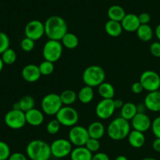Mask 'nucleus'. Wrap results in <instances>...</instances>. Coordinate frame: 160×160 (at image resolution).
<instances>
[{"instance_id":"obj_1","label":"nucleus","mask_w":160,"mask_h":160,"mask_svg":"<svg viewBox=\"0 0 160 160\" xmlns=\"http://www.w3.org/2000/svg\"><path fill=\"white\" fill-rule=\"evenodd\" d=\"M45 34L48 40L61 41L68 31L66 20L59 16H52L45 22Z\"/></svg>"},{"instance_id":"obj_2","label":"nucleus","mask_w":160,"mask_h":160,"mask_svg":"<svg viewBox=\"0 0 160 160\" xmlns=\"http://www.w3.org/2000/svg\"><path fill=\"white\" fill-rule=\"evenodd\" d=\"M26 153L31 160H48L52 156L50 145L39 139L31 141L28 144Z\"/></svg>"},{"instance_id":"obj_3","label":"nucleus","mask_w":160,"mask_h":160,"mask_svg":"<svg viewBox=\"0 0 160 160\" xmlns=\"http://www.w3.org/2000/svg\"><path fill=\"white\" fill-rule=\"evenodd\" d=\"M109 138L113 141H121L128 137L131 132V124L129 121L121 117L114 119L108 125L106 130Z\"/></svg>"},{"instance_id":"obj_4","label":"nucleus","mask_w":160,"mask_h":160,"mask_svg":"<svg viewBox=\"0 0 160 160\" xmlns=\"http://www.w3.org/2000/svg\"><path fill=\"white\" fill-rule=\"evenodd\" d=\"M82 79L85 85L92 88L98 87L100 84L105 82L106 71L99 66H90L83 72Z\"/></svg>"},{"instance_id":"obj_5","label":"nucleus","mask_w":160,"mask_h":160,"mask_svg":"<svg viewBox=\"0 0 160 160\" xmlns=\"http://www.w3.org/2000/svg\"><path fill=\"white\" fill-rule=\"evenodd\" d=\"M41 106L44 113L48 116H56L62 107V103L59 95L49 93L43 97Z\"/></svg>"},{"instance_id":"obj_6","label":"nucleus","mask_w":160,"mask_h":160,"mask_svg":"<svg viewBox=\"0 0 160 160\" xmlns=\"http://www.w3.org/2000/svg\"><path fill=\"white\" fill-rule=\"evenodd\" d=\"M62 52L63 46L60 41H47L42 48V54L45 60L49 61L53 63L59 60L62 55Z\"/></svg>"},{"instance_id":"obj_7","label":"nucleus","mask_w":160,"mask_h":160,"mask_svg":"<svg viewBox=\"0 0 160 160\" xmlns=\"http://www.w3.org/2000/svg\"><path fill=\"white\" fill-rule=\"evenodd\" d=\"M56 117L62 126L68 128L76 126L79 120V114L78 111L71 106H62L56 115Z\"/></svg>"},{"instance_id":"obj_8","label":"nucleus","mask_w":160,"mask_h":160,"mask_svg":"<svg viewBox=\"0 0 160 160\" xmlns=\"http://www.w3.org/2000/svg\"><path fill=\"white\" fill-rule=\"evenodd\" d=\"M71 142L65 138H59L53 141L50 145L52 156L58 159L70 156L73 148Z\"/></svg>"},{"instance_id":"obj_9","label":"nucleus","mask_w":160,"mask_h":160,"mask_svg":"<svg viewBox=\"0 0 160 160\" xmlns=\"http://www.w3.org/2000/svg\"><path fill=\"white\" fill-rule=\"evenodd\" d=\"M4 121L6 126L13 130L23 128L27 123L25 112L22 110L11 109L5 115Z\"/></svg>"},{"instance_id":"obj_10","label":"nucleus","mask_w":160,"mask_h":160,"mask_svg":"<svg viewBox=\"0 0 160 160\" xmlns=\"http://www.w3.org/2000/svg\"><path fill=\"white\" fill-rule=\"evenodd\" d=\"M139 81L142 84L144 90L148 92H155L160 89V76L153 70H145L142 73Z\"/></svg>"},{"instance_id":"obj_11","label":"nucleus","mask_w":160,"mask_h":160,"mask_svg":"<svg viewBox=\"0 0 160 160\" xmlns=\"http://www.w3.org/2000/svg\"><path fill=\"white\" fill-rule=\"evenodd\" d=\"M89 138L88 131L84 127L76 125L69 131V141L76 147L85 146Z\"/></svg>"},{"instance_id":"obj_12","label":"nucleus","mask_w":160,"mask_h":160,"mask_svg":"<svg viewBox=\"0 0 160 160\" xmlns=\"http://www.w3.org/2000/svg\"><path fill=\"white\" fill-rule=\"evenodd\" d=\"M25 36L34 42L42 38L45 34V24L38 20H31L27 23L24 28Z\"/></svg>"},{"instance_id":"obj_13","label":"nucleus","mask_w":160,"mask_h":160,"mask_svg":"<svg viewBox=\"0 0 160 160\" xmlns=\"http://www.w3.org/2000/svg\"><path fill=\"white\" fill-rule=\"evenodd\" d=\"M116 110L113 99H102L99 101L95 107L96 116L101 120H107L113 115Z\"/></svg>"},{"instance_id":"obj_14","label":"nucleus","mask_w":160,"mask_h":160,"mask_svg":"<svg viewBox=\"0 0 160 160\" xmlns=\"http://www.w3.org/2000/svg\"><path fill=\"white\" fill-rule=\"evenodd\" d=\"M131 121V126L134 130L142 133L148 131L151 128L152 123L146 113H137Z\"/></svg>"},{"instance_id":"obj_15","label":"nucleus","mask_w":160,"mask_h":160,"mask_svg":"<svg viewBox=\"0 0 160 160\" xmlns=\"http://www.w3.org/2000/svg\"><path fill=\"white\" fill-rule=\"evenodd\" d=\"M21 75L23 79L29 83L36 82L42 77L39 67L35 64H28L25 66L22 69Z\"/></svg>"},{"instance_id":"obj_16","label":"nucleus","mask_w":160,"mask_h":160,"mask_svg":"<svg viewBox=\"0 0 160 160\" xmlns=\"http://www.w3.org/2000/svg\"><path fill=\"white\" fill-rule=\"evenodd\" d=\"M120 23L123 29L127 32H136L141 25L138 16L134 13L126 14Z\"/></svg>"},{"instance_id":"obj_17","label":"nucleus","mask_w":160,"mask_h":160,"mask_svg":"<svg viewBox=\"0 0 160 160\" xmlns=\"http://www.w3.org/2000/svg\"><path fill=\"white\" fill-rule=\"evenodd\" d=\"M144 104L148 110L160 112V90L148 92L144 100Z\"/></svg>"},{"instance_id":"obj_18","label":"nucleus","mask_w":160,"mask_h":160,"mask_svg":"<svg viewBox=\"0 0 160 160\" xmlns=\"http://www.w3.org/2000/svg\"><path fill=\"white\" fill-rule=\"evenodd\" d=\"M25 117L27 123L33 127L41 126L45 120L44 112L34 108L25 112Z\"/></svg>"},{"instance_id":"obj_19","label":"nucleus","mask_w":160,"mask_h":160,"mask_svg":"<svg viewBox=\"0 0 160 160\" xmlns=\"http://www.w3.org/2000/svg\"><path fill=\"white\" fill-rule=\"evenodd\" d=\"M128 143L134 148H140L145 145V136L144 133L134 130L130 132L128 137Z\"/></svg>"},{"instance_id":"obj_20","label":"nucleus","mask_w":160,"mask_h":160,"mask_svg":"<svg viewBox=\"0 0 160 160\" xmlns=\"http://www.w3.org/2000/svg\"><path fill=\"white\" fill-rule=\"evenodd\" d=\"M88 131L89 137L91 138L100 140L104 136L106 129H105L104 125L101 122L95 121L92 122L89 125L88 128Z\"/></svg>"},{"instance_id":"obj_21","label":"nucleus","mask_w":160,"mask_h":160,"mask_svg":"<svg viewBox=\"0 0 160 160\" xmlns=\"http://www.w3.org/2000/svg\"><path fill=\"white\" fill-rule=\"evenodd\" d=\"M71 160H92L93 153L91 152L85 146L76 147L70 155Z\"/></svg>"},{"instance_id":"obj_22","label":"nucleus","mask_w":160,"mask_h":160,"mask_svg":"<svg viewBox=\"0 0 160 160\" xmlns=\"http://www.w3.org/2000/svg\"><path fill=\"white\" fill-rule=\"evenodd\" d=\"M105 31L110 37L117 38L122 34L123 29L120 22L109 20L105 24Z\"/></svg>"},{"instance_id":"obj_23","label":"nucleus","mask_w":160,"mask_h":160,"mask_svg":"<svg viewBox=\"0 0 160 160\" xmlns=\"http://www.w3.org/2000/svg\"><path fill=\"white\" fill-rule=\"evenodd\" d=\"M107 14L109 20L121 22L127 13L122 6H118V5H113L109 8Z\"/></svg>"},{"instance_id":"obj_24","label":"nucleus","mask_w":160,"mask_h":160,"mask_svg":"<svg viewBox=\"0 0 160 160\" xmlns=\"http://www.w3.org/2000/svg\"><path fill=\"white\" fill-rule=\"evenodd\" d=\"M95 93L93 88L85 85L80 89L78 93V99L83 104H88L93 100Z\"/></svg>"},{"instance_id":"obj_25","label":"nucleus","mask_w":160,"mask_h":160,"mask_svg":"<svg viewBox=\"0 0 160 160\" xmlns=\"http://www.w3.org/2000/svg\"><path fill=\"white\" fill-rule=\"evenodd\" d=\"M137 113V105L133 102H126L124 103L120 111V117L130 121L135 117Z\"/></svg>"},{"instance_id":"obj_26","label":"nucleus","mask_w":160,"mask_h":160,"mask_svg":"<svg viewBox=\"0 0 160 160\" xmlns=\"http://www.w3.org/2000/svg\"><path fill=\"white\" fill-rule=\"evenodd\" d=\"M100 96L104 99H112L115 95V89L112 84L109 82H103L98 87Z\"/></svg>"},{"instance_id":"obj_27","label":"nucleus","mask_w":160,"mask_h":160,"mask_svg":"<svg viewBox=\"0 0 160 160\" xmlns=\"http://www.w3.org/2000/svg\"><path fill=\"white\" fill-rule=\"evenodd\" d=\"M136 32L138 38L145 42L151 41L154 34L152 28L149 26V24H141Z\"/></svg>"},{"instance_id":"obj_28","label":"nucleus","mask_w":160,"mask_h":160,"mask_svg":"<svg viewBox=\"0 0 160 160\" xmlns=\"http://www.w3.org/2000/svg\"><path fill=\"white\" fill-rule=\"evenodd\" d=\"M61 43H62V46L68 48V49H74L75 48L78 46L79 39L76 34L67 32L61 40Z\"/></svg>"},{"instance_id":"obj_29","label":"nucleus","mask_w":160,"mask_h":160,"mask_svg":"<svg viewBox=\"0 0 160 160\" xmlns=\"http://www.w3.org/2000/svg\"><path fill=\"white\" fill-rule=\"evenodd\" d=\"M59 96H60V99L62 101V105H65L67 106H70L78 99V94L71 89H67V90L63 91L59 95Z\"/></svg>"},{"instance_id":"obj_30","label":"nucleus","mask_w":160,"mask_h":160,"mask_svg":"<svg viewBox=\"0 0 160 160\" xmlns=\"http://www.w3.org/2000/svg\"><path fill=\"white\" fill-rule=\"evenodd\" d=\"M18 102L20 106V110L24 112L34 109V104H35L34 98L31 95H24L20 98Z\"/></svg>"},{"instance_id":"obj_31","label":"nucleus","mask_w":160,"mask_h":160,"mask_svg":"<svg viewBox=\"0 0 160 160\" xmlns=\"http://www.w3.org/2000/svg\"><path fill=\"white\" fill-rule=\"evenodd\" d=\"M1 58L2 59L4 64H6V65H12L17 60V56L16 52L12 48H9L2 54Z\"/></svg>"},{"instance_id":"obj_32","label":"nucleus","mask_w":160,"mask_h":160,"mask_svg":"<svg viewBox=\"0 0 160 160\" xmlns=\"http://www.w3.org/2000/svg\"><path fill=\"white\" fill-rule=\"evenodd\" d=\"M39 70H40L42 76H49L54 72L55 67L54 63L49 61L44 60L43 62L39 64Z\"/></svg>"},{"instance_id":"obj_33","label":"nucleus","mask_w":160,"mask_h":160,"mask_svg":"<svg viewBox=\"0 0 160 160\" xmlns=\"http://www.w3.org/2000/svg\"><path fill=\"white\" fill-rule=\"evenodd\" d=\"M60 128V123L56 119H55V120H52L51 121L48 122L46 126V131L49 134L54 135V134H56L57 133H59Z\"/></svg>"},{"instance_id":"obj_34","label":"nucleus","mask_w":160,"mask_h":160,"mask_svg":"<svg viewBox=\"0 0 160 160\" xmlns=\"http://www.w3.org/2000/svg\"><path fill=\"white\" fill-rule=\"evenodd\" d=\"M9 38L4 32L0 31V55L2 54L6 50L9 48Z\"/></svg>"},{"instance_id":"obj_35","label":"nucleus","mask_w":160,"mask_h":160,"mask_svg":"<svg viewBox=\"0 0 160 160\" xmlns=\"http://www.w3.org/2000/svg\"><path fill=\"white\" fill-rule=\"evenodd\" d=\"M10 155V148L8 144L0 141V160H8Z\"/></svg>"},{"instance_id":"obj_36","label":"nucleus","mask_w":160,"mask_h":160,"mask_svg":"<svg viewBox=\"0 0 160 160\" xmlns=\"http://www.w3.org/2000/svg\"><path fill=\"white\" fill-rule=\"evenodd\" d=\"M34 46H35L34 41L31 38H28L27 37H25L24 38L22 39L21 42H20L21 49L23 50V51L26 52H29L32 51L34 48Z\"/></svg>"},{"instance_id":"obj_37","label":"nucleus","mask_w":160,"mask_h":160,"mask_svg":"<svg viewBox=\"0 0 160 160\" xmlns=\"http://www.w3.org/2000/svg\"><path fill=\"white\" fill-rule=\"evenodd\" d=\"M85 147L91 152L92 153L97 152L100 148V142L99 140L94 138H89L86 143Z\"/></svg>"},{"instance_id":"obj_38","label":"nucleus","mask_w":160,"mask_h":160,"mask_svg":"<svg viewBox=\"0 0 160 160\" xmlns=\"http://www.w3.org/2000/svg\"><path fill=\"white\" fill-rule=\"evenodd\" d=\"M152 131L155 137L160 138V117H156L152 123Z\"/></svg>"},{"instance_id":"obj_39","label":"nucleus","mask_w":160,"mask_h":160,"mask_svg":"<svg viewBox=\"0 0 160 160\" xmlns=\"http://www.w3.org/2000/svg\"><path fill=\"white\" fill-rule=\"evenodd\" d=\"M149 51L153 56L160 58V42H155L152 43L149 47Z\"/></svg>"},{"instance_id":"obj_40","label":"nucleus","mask_w":160,"mask_h":160,"mask_svg":"<svg viewBox=\"0 0 160 160\" xmlns=\"http://www.w3.org/2000/svg\"><path fill=\"white\" fill-rule=\"evenodd\" d=\"M138 18L141 24H148L151 21V16L148 12H142L138 15Z\"/></svg>"},{"instance_id":"obj_41","label":"nucleus","mask_w":160,"mask_h":160,"mask_svg":"<svg viewBox=\"0 0 160 160\" xmlns=\"http://www.w3.org/2000/svg\"><path fill=\"white\" fill-rule=\"evenodd\" d=\"M144 90V88L142 86V84H141L140 81H138V82H134V84L131 86V91L134 94L136 95H139V94L142 93Z\"/></svg>"},{"instance_id":"obj_42","label":"nucleus","mask_w":160,"mask_h":160,"mask_svg":"<svg viewBox=\"0 0 160 160\" xmlns=\"http://www.w3.org/2000/svg\"><path fill=\"white\" fill-rule=\"evenodd\" d=\"M8 160H28L27 156L21 152H14L10 155Z\"/></svg>"},{"instance_id":"obj_43","label":"nucleus","mask_w":160,"mask_h":160,"mask_svg":"<svg viewBox=\"0 0 160 160\" xmlns=\"http://www.w3.org/2000/svg\"><path fill=\"white\" fill-rule=\"evenodd\" d=\"M92 160H110L109 156L104 152H96L93 155Z\"/></svg>"},{"instance_id":"obj_44","label":"nucleus","mask_w":160,"mask_h":160,"mask_svg":"<svg viewBox=\"0 0 160 160\" xmlns=\"http://www.w3.org/2000/svg\"><path fill=\"white\" fill-rule=\"evenodd\" d=\"M152 148L157 152H160V138H156L152 143Z\"/></svg>"},{"instance_id":"obj_45","label":"nucleus","mask_w":160,"mask_h":160,"mask_svg":"<svg viewBox=\"0 0 160 160\" xmlns=\"http://www.w3.org/2000/svg\"><path fill=\"white\" fill-rule=\"evenodd\" d=\"M147 110V108L144 103H139L137 105V111L138 113H145V111Z\"/></svg>"},{"instance_id":"obj_46","label":"nucleus","mask_w":160,"mask_h":160,"mask_svg":"<svg viewBox=\"0 0 160 160\" xmlns=\"http://www.w3.org/2000/svg\"><path fill=\"white\" fill-rule=\"evenodd\" d=\"M114 105H115V107H116V109H122V107L123 106V105H124V103H123V101L122 99H120V98H118V99H116L114 100Z\"/></svg>"},{"instance_id":"obj_47","label":"nucleus","mask_w":160,"mask_h":160,"mask_svg":"<svg viewBox=\"0 0 160 160\" xmlns=\"http://www.w3.org/2000/svg\"><path fill=\"white\" fill-rule=\"evenodd\" d=\"M155 34H156V36L158 38V40H159V42H160V23L159 24H158L157 27L156 28Z\"/></svg>"},{"instance_id":"obj_48","label":"nucleus","mask_w":160,"mask_h":160,"mask_svg":"<svg viewBox=\"0 0 160 160\" xmlns=\"http://www.w3.org/2000/svg\"><path fill=\"white\" fill-rule=\"evenodd\" d=\"M12 109H17V110H20V104H19L18 102H17L14 103L13 106H12Z\"/></svg>"},{"instance_id":"obj_49","label":"nucleus","mask_w":160,"mask_h":160,"mask_svg":"<svg viewBox=\"0 0 160 160\" xmlns=\"http://www.w3.org/2000/svg\"><path fill=\"white\" fill-rule=\"evenodd\" d=\"M115 160H128V159L126 157V156H122V155H121V156H117V157L115 159Z\"/></svg>"},{"instance_id":"obj_50","label":"nucleus","mask_w":160,"mask_h":160,"mask_svg":"<svg viewBox=\"0 0 160 160\" xmlns=\"http://www.w3.org/2000/svg\"><path fill=\"white\" fill-rule=\"evenodd\" d=\"M4 62H3V61H2V58L0 57V73H1L2 72V69H3V67H4Z\"/></svg>"},{"instance_id":"obj_51","label":"nucleus","mask_w":160,"mask_h":160,"mask_svg":"<svg viewBox=\"0 0 160 160\" xmlns=\"http://www.w3.org/2000/svg\"><path fill=\"white\" fill-rule=\"evenodd\" d=\"M142 160H157V159H154V158H152V157H146V158H145V159H143Z\"/></svg>"},{"instance_id":"obj_52","label":"nucleus","mask_w":160,"mask_h":160,"mask_svg":"<svg viewBox=\"0 0 160 160\" xmlns=\"http://www.w3.org/2000/svg\"><path fill=\"white\" fill-rule=\"evenodd\" d=\"M54 160H60V159H54Z\"/></svg>"}]
</instances>
